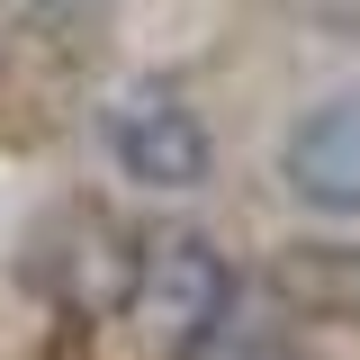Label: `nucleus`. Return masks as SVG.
<instances>
[{"label":"nucleus","instance_id":"f03ea898","mask_svg":"<svg viewBox=\"0 0 360 360\" xmlns=\"http://www.w3.org/2000/svg\"><path fill=\"white\" fill-rule=\"evenodd\" d=\"M127 307H135V324H144L162 352H198L225 324V252L207 234H162V243H144Z\"/></svg>","mask_w":360,"mask_h":360},{"label":"nucleus","instance_id":"7ed1b4c3","mask_svg":"<svg viewBox=\"0 0 360 360\" xmlns=\"http://www.w3.org/2000/svg\"><path fill=\"white\" fill-rule=\"evenodd\" d=\"M279 189L307 217H360V90L297 108V127L279 135Z\"/></svg>","mask_w":360,"mask_h":360},{"label":"nucleus","instance_id":"20e7f679","mask_svg":"<svg viewBox=\"0 0 360 360\" xmlns=\"http://www.w3.org/2000/svg\"><path fill=\"white\" fill-rule=\"evenodd\" d=\"M45 18H63V27H90V18H108L117 0H37Z\"/></svg>","mask_w":360,"mask_h":360},{"label":"nucleus","instance_id":"f257e3e1","mask_svg":"<svg viewBox=\"0 0 360 360\" xmlns=\"http://www.w3.org/2000/svg\"><path fill=\"white\" fill-rule=\"evenodd\" d=\"M99 144H108V162L135 180V189H207L217 172V135L207 117L189 108V90L162 82V72H127V82L99 90Z\"/></svg>","mask_w":360,"mask_h":360}]
</instances>
